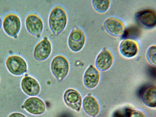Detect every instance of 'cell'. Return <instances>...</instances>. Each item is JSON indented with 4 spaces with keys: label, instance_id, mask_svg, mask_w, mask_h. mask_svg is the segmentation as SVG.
<instances>
[{
    "label": "cell",
    "instance_id": "cell-1",
    "mask_svg": "<svg viewBox=\"0 0 156 117\" xmlns=\"http://www.w3.org/2000/svg\"><path fill=\"white\" fill-rule=\"evenodd\" d=\"M68 16L64 7L60 5L54 6L48 16V24L52 33L58 35L63 32L67 25Z\"/></svg>",
    "mask_w": 156,
    "mask_h": 117
},
{
    "label": "cell",
    "instance_id": "cell-2",
    "mask_svg": "<svg viewBox=\"0 0 156 117\" xmlns=\"http://www.w3.org/2000/svg\"><path fill=\"white\" fill-rule=\"evenodd\" d=\"M86 40V34L83 30L79 26H75L72 29L68 35L67 45L71 51L78 52L83 48Z\"/></svg>",
    "mask_w": 156,
    "mask_h": 117
},
{
    "label": "cell",
    "instance_id": "cell-3",
    "mask_svg": "<svg viewBox=\"0 0 156 117\" xmlns=\"http://www.w3.org/2000/svg\"><path fill=\"white\" fill-rule=\"evenodd\" d=\"M53 75L58 80H61L68 75L69 64L67 58L62 55H58L52 59L50 65Z\"/></svg>",
    "mask_w": 156,
    "mask_h": 117
},
{
    "label": "cell",
    "instance_id": "cell-4",
    "mask_svg": "<svg viewBox=\"0 0 156 117\" xmlns=\"http://www.w3.org/2000/svg\"><path fill=\"white\" fill-rule=\"evenodd\" d=\"M2 25L4 31L8 36L16 38L21 28V19L16 13H9L3 18Z\"/></svg>",
    "mask_w": 156,
    "mask_h": 117
},
{
    "label": "cell",
    "instance_id": "cell-5",
    "mask_svg": "<svg viewBox=\"0 0 156 117\" xmlns=\"http://www.w3.org/2000/svg\"><path fill=\"white\" fill-rule=\"evenodd\" d=\"M26 28L27 31L32 36L40 38L44 29L42 19L37 13L31 12L26 16L25 20Z\"/></svg>",
    "mask_w": 156,
    "mask_h": 117
},
{
    "label": "cell",
    "instance_id": "cell-6",
    "mask_svg": "<svg viewBox=\"0 0 156 117\" xmlns=\"http://www.w3.org/2000/svg\"><path fill=\"white\" fill-rule=\"evenodd\" d=\"M5 65L8 71L13 75H21L26 72L27 65L22 57L16 55L9 56L5 60Z\"/></svg>",
    "mask_w": 156,
    "mask_h": 117
},
{
    "label": "cell",
    "instance_id": "cell-7",
    "mask_svg": "<svg viewBox=\"0 0 156 117\" xmlns=\"http://www.w3.org/2000/svg\"><path fill=\"white\" fill-rule=\"evenodd\" d=\"M52 51V45L50 39L45 37L35 45L33 50L34 58L38 61H44L48 58Z\"/></svg>",
    "mask_w": 156,
    "mask_h": 117
},
{
    "label": "cell",
    "instance_id": "cell-8",
    "mask_svg": "<svg viewBox=\"0 0 156 117\" xmlns=\"http://www.w3.org/2000/svg\"><path fill=\"white\" fill-rule=\"evenodd\" d=\"M63 98L65 103L69 108L77 112L80 110L82 98L77 90L72 88L68 89L64 93Z\"/></svg>",
    "mask_w": 156,
    "mask_h": 117
},
{
    "label": "cell",
    "instance_id": "cell-9",
    "mask_svg": "<svg viewBox=\"0 0 156 117\" xmlns=\"http://www.w3.org/2000/svg\"><path fill=\"white\" fill-rule=\"evenodd\" d=\"M114 60L112 52L106 47H104L98 54L96 60L97 68L101 71H105L112 66Z\"/></svg>",
    "mask_w": 156,
    "mask_h": 117
},
{
    "label": "cell",
    "instance_id": "cell-10",
    "mask_svg": "<svg viewBox=\"0 0 156 117\" xmlns=\"http://www.w3.org/2000/svg\"><path fill=\"white\" fill-rule=\"evenodd\" d=\"M23 108L30 113L40 115L45 111L46 106L43 101L37 97H31L27 99L22 106Z\"/></svg>",
    "mask_w": 156,
    "mask_h": 117
},
{
    "label": "cell",
    "instance_id": "cell-11",
    "mask_svg": "<svg viewBox=\"0 0 156 117\" xmlns=\"http://www.w3.org/2000/svg\"><path fill=\"white\" fill-rule=\"evenodd\" d=\"M104 25L107 31L113 36H121L124 33L125 27L124 23L116 17L108 18L105 20Z\"/></svg>",
    "mask_w": 156,
    "mask_h": 117
},
{
    "label": "cell",
    "instance_id": "cell-12",
    "mask_svg": "<svg viewBox=\"0 0 156 117\" xmlns=\"http://www.w3.org/2000/svg\"><path fill=\"white\" fill-rule=\"evenodd\" d=\"M21 87L23 91L30 96H36L40 91V86L37 80L28 76H25L23 78L21 82Z\"/></svg>",
    "mask_w": 156,
    "mask_h": 117
},
{
    "label": "cell",
    "instance_id": "cell-13",
    "mask_svg": "<svg viewBox=\"0 0 156 117\" xmlns=\"http://www.w3.org/2000/svg\"><path fill=\"white\" fill-rule=\"evenodd\" d=\"M100 80V74L98 69L93 65H90L84 73L83 83L87 88L92 89L98 84Z\"/></svg>",
    "mask_w": 156,
    "mask_h": 117
},
{
    "label": "cell",
    "instance_id": "cell-14",
    "mask_svg": "<svg viewBox=\"0 0 156 117\" xmlns=\"http://www.w3.org/2000/svg\"><path fill=\"white\" fill-rule=\"evenodd\" d=\"M120 54L123 56L127 58H131L137 54L139 48L137 44L134 41L126 39L122 41L119 47Z\"/></svg>",
    "mask_w": 156,
    "mask_h": 117
},
{
    "label": "cell",
    "instance_id": "cell-15",
    "mask_svg": "<svg viewBox=\"0 0 156 117\" xmlns=\"http://www.w3.org/2000/svg\"><path fill=\"white\" fill-rule=\"evenodd\" d=\"M137 17L140 23L147 27L151 28L155 26L156 14L153 10L146 9L141 11L138 13Z\"/></svg>",
    "mask_w": 156,
    "mask_h": 117
},
{
    "label": "cell",
    "instance_id": "cell-16",
    "mask_svg": "<svg viewBox=\"0 0 156 117\" xmlns=\"http://www.w3.org/2000/svg\"><path fill=\"white\" fill-rule=\"evenodd\" d=\"M83 108L89 115L95 116L97 115L100 110L98 103L96 98L91 95H88L83 99Z\"/></svg>",
    "mask_w": 156,
    "mask_h": 117
},
{
    "label": "cell",
    "instance_id": "cell-17",
    "mask_svg": "<svg viewBox=\"0 0 156 117\" xmlns=\"http://www.w3.org/2000/svg\"><path fill=\"white\" fill-rule=\"evenodd\" d=\"M142 99L147 106L151 108L156 107V87L155 86H150L144 90L142 94Z\"/></svg>",
    "mask_w": 156,
    "mask_h": 117
},
{
    "label": "cell",
    "instance_id": "cell-18",
    "mask_svg": "<svg viewBox=\"0 0 156 117\" xmlns=\"http://www.w3.org/2000/svg\"><path fill=\"white\" fill-rule=\"evenodd\" d=\"M92 4L93 8L98 12L104 13L109 9L111 1L108 0H95L92 1Z\"/></svg>",
    "mask_w": 156,
    "mask_h": 117
},
{
    "label": "cell",
    "instance_id": "cell-19",
    "mask_svg": "<svg viewBox=\"0 0 156 117\" xmlns=\"http://www.w3.org/2000/svg\"><path fill=\"white\" fill-rule=\"evenodd\" d=\"M132 111L129 107L121 108L115 111L112 117H130Z\"/></svg>",
    "mask_w": 156,
    "mask_h": 117
},
{
    "label": "cell",
    "instance_id": "cell-20",
    "mask_svg": "<svg viewBox=\"0 0 156 117\" xmlns=\"http://www.w3.org/2000/svg\"><path fill=\"white\" fill-rule=\"evenodd\" d=\"M156 45H153L148 49L147 52V57L149 62L152 65H156Z\"/></svg>",
    "mask_w": 156,
    "mask_h": 117
},
{
    "label": "cell",
    "instance_id": "cell-21",
    "mask_svg": "<svg viewBox=\"0 0 156 117\" xmlns=\"http://www.w3.org/2000/svg\"><path fill=\"white\" fill-rule=\"evenodd\" d=\"M130 117H146L142 112L138 110H132Z\"/></svg>",
    "mask_w": 156,
    "mask_h": 117
},
{
    "label": "cell",
    "instance_id": "cell-22",
    "mask_svg": "<svg viewBox=\"0 0 156 117\" xmlns=\"http://www.w3.org/2000/svg\"><path fill=\"white\" fill-rule=\"evenodd\" d=\"M8 117H26L23 114L19 112H13L10 114Z\"/></svg>",
    "mask_w": 156,
    "mask_h": 117
},
{
    "label": "cell",
    "instance_id": "cell-23",
    "mask_svg": "<svg viewBox=\"0 0 156 117\" xmlns=\"http://www.w3.org/2000/svg\"><path fill=\"white\" fill-rule=\"evenodd\" d=\"M2 19L0 16V29L1 27L2 26Z\"/></svg>",
    "mask_w": 156,
    "mask_h": 117
}]
</instances>
